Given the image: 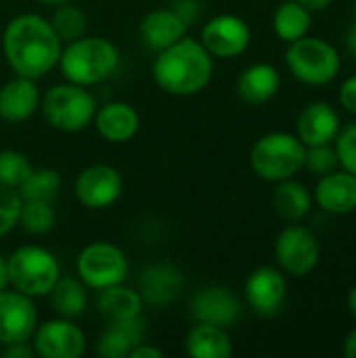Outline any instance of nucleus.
Returning <instances> with one entry per match:
<instances>
[{
    "instance_id": "nucleus-12",
    "label": "nucleus",
    "mask_w": 356,
    "mask_h": 358,
    "mask_svg": "<svg viewBox=\"0 0 356 358\" xmlns=\"http://www.w3.org/2000/svg\"><path fill=\"white\" fill-rule=\"evenodd\" d=\"M38 327V310L34 298L13 289L0 292V346L31 340Z\"/></svg>"
},
{
    "instance_id": "nucleus-37",
    "label": "nucleus",
    "mask_w": 356,
    "mask_h": 358,
    "mask_svg": "<svg viewBox=\"0 0 356 358\" xmlns=\"http://www.w3.org/2000/svg\"><path fill=\"white\" fill-rule=\"evenodd\" d=\"M162 357H164V352H162L159 348H155V346H151V344H145V342L136 344V346L130 350V355H128V358H162Z\"/></svg>"
},
{
    "instance_id": "nucleus-31",
    "label": "nucleus",
    "mask_w": 356,
    "mask_h": 358,
    "mask_svg": "<svg viewBox=\"0 0 356 358\" xmlns=\"http://www.w3.org/2000/svg\"><path fill=\"white\" fill-rule=\"evenodd\" d=\"M57 216L52 201H23L21 214H19V224L23 227L25 233L29 235H46L55 229Z\"/></svg>"
},
{
    "instance_id": "nucleus-7",
    "label": "nucleus",
    "mask_w": 356,
    "mask_h": 358,
    "mask_svg": "<svg viewBox=\"0 0 356 358\" xmlns=\"http://www.w3.org/2000/svg\"><path fill=\"white\" fill-rule=\"evenodd\" d=\"M285 63L294 78L311 86H323L332 82L342 65L338 50L329 42L313 36H302L290 42Z\"/></svg>"
},
{
    "instance_id": "nucleus-25",
    "label": "nucleus",
    "mask_w": 356,
    "mask_h": 358,
    "mask_svg": "<svg viewBox=\"0 0 356 358\" xmlns=\"http://www.w3.org/2000/svg\"><path fill=\"white\" fill-rule=\"evenodd\" d=\"M97 308H99V315L107 319V323L124 321V319H132V317L141 315L143 298L138 292L124 287V283H120V285H111V287L101 289L99 300H97Z\"/></svg>"
},
{
    "instance_id": "nucleus-14",
    "label": "nucleus",
    "mask_w": 356,
    "mask_h": 358,
    "mask_svg": "<svg viewBox=\"0 0 356 358\" xmlns=\"http://www.w3.org/2000/svg\"><path fill=\"white\" fill-rule=\"evenodd\" d=\"M287 298V281L281 271L273 266L256 268L245 281V300L248 306L262 319L275 317Z\"/></svg>"
},
{
    "instance_id": "nucleus-19",
    "label": "nucleus",
    "mask_w": 356,
    "mask_h": 358,
    "mask_svg": "<svg viewBox=\"0 0 356 358\" xmlns=\"http://www.w3.org/2000/svg\"><path fill=\"white\" fill-rule=\"evenodd\" d=\"M298 138L306 145H327L340 132V117L329 103H311L298 115Z\"/></svg>"
},
{
    "instance_id": "nucleus-29",
    "label": "nucleus",
    "mask_w": 356,
    "mask_h": 358,
    "mask_svg": "<svg viewBox=\"0 0 356 358\" xmlns=\"http://www.w3.org/2000/svg\"><path fill=\"white\" fill-rule=\"evenodd\" d=\"M23 201H52L61 191V174L52 168H38L17 189Z\"/></svg>"
},
{
    "instance_id": "nucleus-27",
    "label": "nucleus",
    "mask_w": 356,
    "mask_h": 358,
    "mask_svg": "<svg viewBox=\"0 0 356 358\" xmlns=\"http://www.w3.org/2000/svg\"><path fill=\"white\" fill-rule=\"evenodd\" d=\"M48 296L57 317L73 321L86 313V304H88L86 285L76 277H59V281L55 283Z\"/></svg>"
},
{
    "instance_id": "nucleus-41",
    "label": "nucleus",
    "mask_w": 356,
    "mask_h": 358,
    "mask_svg": "<svg viewBox=\"0 0 356 358\" xmlns=\"http://www.w3.org/2000/svg\"><path fill=\"white\" fill-rule=\"evenodd\" d=\"M8 287V266H6V258L0 254V292Z\"/></svg>"
},
{
    "instance_id": "nucleus-45",
    "label": "nucleus",
    "mask_w": 356,
    "mask_h": 358,
    "mask_svg": "<svg viewBox=\"0 0 356 358\" xmlns=\"http://www.w3.org/2000/svg\"><path fill=\"white\" fill-rule=\"evenodd\" d=\"M355 19H356V4H355Z\"/></svg>"
},
{
    "instance_id": "nucleus-26",
    "label": "nucleus",
    "mask_w": 356,
    "mask_h": 358,
    "mask_svg": "<svg viewBox=\"0 0 356 358\" xmlns=\"http://www.w3.org/2000/svg\"><path fill=\"white\" fill-rule=\"evenodd\" d=\"M273 206L281 218H285L290 222H298L311 212L313 195L302 182L287 178V180L277 182V187L273 191Z\"/></svg>"
},
{
    "instance_id": "nucleus-32",
    "label": "nucleus",
    "mask_w": 356,
    "mask_h": 358,
    "mask_svg": "<svg viewBox=\"0 0 356 358\" xmlns=\"http://www.w3.org/2000/svg\"><path fill=\"white\" fill-rule=\"evenodd\" d=\"M31 164L29 159L15 149H2L0 151V185L2 187H10V189H19L25 178L31 174Z\"/></svg>"
},
{
    "instance_id": "nucleus-9",
    "label": "nucleus",
    "mask_w": 356,
    "mask_h": 358,
    "mask_svg": "<svg viewBox=\"0 0 356 358\" xmlns=\"http://www.w3.org/2000/svg\"><path fill=\"white\" fill-rule=\"evenodd\" d=\"M275 258L281 271L302 279L317 268L321 258V248L311 229L292 224L279 233L275 241Z\"/></svg>"
},
{
    "instance_id": "nucleus-8",
    "label": "nucleus",
    "mask_w": 356,
    "mask_h": 358,
    "mask_svg": "<svg viewBox=\"0 0 356 358\" xmlns=\"http://www.w3.org/2000/svg\"><path fill=\"white\" fill-rule=\"evenodd\" d=\"M78 279L90 289H105L120 285L128 277V258L126 254L107 241H94L86 245L76 260Z\"/></svg>"
},
{
    "instance_id": "nucleus-39",
    "label": "nucleus",
    "mask_w": 356,
    "mask_h": 358,
    "mask_svg": "<svg viewBox=\"0 0 356 358\" xmlns=\"http://www.w3.org/2000/svg\"><path fill=\"white\" fill-rule=\"evenodd\" d=\"M302 6H306L311 13H317V10H325L334 0H298Z\"/></svg>"
},
{
    "instance_id": "nucleus-13",
    "label": "nucleus",
    "mask_w": 356,
    "mask_h": 358,
    "mask_svg": "<svg viewBox=\"0 0 356 358\" xmlns=\"http://www.w3.org/2000/svg\"><path fill=\"white\" fill-rule=\"evenodd\" d=\"M34 352L42 358H80L86 350L84 331L71 319H50L36 327Z\"/></svg>"
},
{
    "instance_id": "nucleus-36",
    "label": "nucleus",
    "mask_w": 356,
    "mask_h": 358,
    "mask_svg": "<svg viewBox=\"0 0 356 358\" xmlns=\"http://www.w3.org/2000/svg\"><path fill=\"white\" fill-rule=\"evenodd\" d=\"M340 103L346 111L356 115V76H350L340 88Z\"/></svg>"
},
{
    "instance_id": "nucleus-1",
    "label": "nucleus",
    "mask_w": 356,
    "mask_h": 358,
    "mask_svg": "<svg viewBox=\"0 0 356 358\" xmlns=\"http://www.w3.org/2000/svg\"><path fill=\"white\" fill-rule=\"evenodd\" d=\"M61 40L48 19L23 13L13 17L2 34V50L6 63L17 76L40 80L61 57Z\"/></svg>"
},
{
    "instance_id": "nucleus-28",
    "label": "nucleus",
    "mask_w": 356,
    "mask_h": 358,
    "mask_svg": "<svg viewBox=\"0 0 356 358\" xmlns=\"http://www.w3.org/2000/svg\"><path fill=\"white\" fill-rule=\"evenodd\" d=\"M273 29L285 42L306 36L311 29V10L298 0H285L273 15Z\"/></svg>"
},
{
    "instance_id": "nucleus-15",
    "label": "nucleus",
    "mask_w": 356,
    "mask_h": 358,
    "mask_svg": "<svg viewBox=\"0 0 356 358\" xmlns=\"http://www.w3.org/2000/svg\"><path fill=\"white\" fill-rule=\"evenodd\" d=\"M241 315L237 296L222 285H210L199 289L191 300V317L197 323H210L218 327H233Z\"/></svg>"
},
{
    "instance_id": "nucleus-34",
    "label": "nucleus",
    "mask_w": 356,
    "mask_h": 358,
    "mask_svg": "<svg viewBox=\"0 0 356 358\" xmlns=\"http://www.w3.org/2000/svg\"><path fill=\"white\" fill-rule=\"evenodd\" d=\"M340 166L338 162V153H336V147H329L327 145H313V147H306V153H304V168L317 176H325L329 172H334L336 168Z\"/></svg>"
},
{
    "instance_id": "nucleus-3",
    "label": "nucleus",
    "mask_w": 356,
    "mask_h": 358,
    "mask_svg": "<svg viewBox=\"0 0 356 358\" xmlns=\"http://www.w3.org/2000/svg\"><path fill=\"white\" fill-rule=\"evenodd\" d=\"M120 63L118 46L101 36H82L61 48L59 67L67 82L78 86H94L107 80Z\"/></svg>"
},
{
    "instance_id": "nucleus-16",
    "label": "nucleus",
    "mask_w": 356,
    "mask_h": 358,
    "mask_svg": "<svg viewBox=\"0 0 356 358\" xmlns=\"http://www.w3.org/2000/svg\"><path fill=\"white\" fill-rule=\"evenodd\" d=\"M185 289V275L174 264H151L141 273L138 279V294L143 302L164 308L180 298Z\"/></svg>"
},
{
    "instance_id": "nucleus-24",
    "label": "nucleus",
    "mask_w": 356,
    "mask_h": 358,
    "mask_svg": "<svg viewBox=\"0 0 356 358\" xmlns=\"http://www.w3.org/2000/svg\"><path fill=\"white\" fill-rule=\"evenodd\" d=\"M185 350L193 358H229L233 355V342L225 327L197 323L185 338Z\"/></svg>"
},
{
    "instance_id": "nucleus-22",
    "label": "nucleus",
    "mask_w": 356,
    "mask_h": 358,
    "mask_svg": "<svg viewBox=\"0 0 356 358\" xmlns=\"http://www.w3.org/2000/svg\"><path fill=\"white\" fill-rule=\"evenodd\" d=\"M145 340V321L138 317L111 321L97 340V355L103 358H128L130 350Z\"/></svg>"
},
{
    "instance_id": "nucleus-4",
    "label": "nucleus",
    "mask_w": 356,
    "mask_h": 358,
    "mask_svg": "<svg viewBox=\"0 0 356 358\" xmlns=\"http://www.w3.org/2000/svg\"><path fill=\"white\" fill-rule=\"evenodd\" d=\"M306 145L290 132H271L256 141L250 151L252 170L269 182L294 178L304 168Z\"/></svg>"
},
{
    "instance_id": "nucleus-18",
    "label": "nucleus",
    "mask_w": 356,
    "mask_h": 358,
    "mask_svg": "<svg viewBox=\"0 0 356 358\" xmlns=\"http://www.w3.org/2000/svg\"><path fill=\"white\" fill-rule=\"evenodd\" d=\"M315 201L321 210L336 216L356 210V176L346 170H334L321 176L315 187Z\"/></svg>"
},
{
    "instance_id": "nucleus-33",
    "label": "nucleus",
    "mask_w": 356,
    "mask_h": 358,
    "mask_svg": "<svg viewBox=\"0 0 356 358\" xmlns=\"http://www.w3.org/2000/svg\"><path fill=\"white\" fill-rule=\"evenodd\" d=\"M21 206H23V199L19 191L0 185V239L6 237L19 224Z\"/></svg>"
},
{
    "instance_id": "nucleus-35",
    "label": "nucleus",
    "mask_w": 356,
    "mask_h": 358,
    "mask_svg": "<svg viewBox=\"0 0 356 358\" xmlns=\"http://www.w3.org/2000/svg\"><path fill=\"white\" fill-rule=\"evenodd\" d=\"M336 153L340 166L356 176V122L348 124L336 141Z\"/></svg>"
},
{
    "instance_id": "nucleus-40",
    "label": "nucleus",
    "mask_w": 356,
    "mask_h": 358,
    "mask_svg": "<svg viewBox=\"0 0 356 358\" xmlns=\"http://www.w3.org/2000/svg\"><path fill=\"white\" fill-rule=\"evenodd\" d=\"M344 355L348 358H356V329H353L344 340Z\"/></svg>"
},
{
    "instance_id": "nucleus-23",
    "label": "nucleus",
    "mask_w": 356,
    "mask_h": 358,
    "mask_svg": "<svg viewBox=\"0 0 356 358\" xmlns=\"http://www.w3.org/2000/svg\"><path fill=\"white\" fill-rule=\"evenodd\" d=\"M281 86L279 71L269 63H254L245 67L235 84V90L243 103L250 105H262L269 103Z\"/></svg>"
},
{
    "instance_id": "nucleus-20",
    "label": "nucleus",
    "mask_w": 356,
    "mask_h": 358,
    "mask_svg": "<svg viewBox=\"0 0 356 358\" xmlns=\"http://www.w3.org/2000/svg\"><path fill=\"white\" fill-rule=\"evenodd\" d=\"M189 21L172 8H157L143 17L141 21V36L143 42L153 50H164L170 44L178 42L187 36Z\"/></svg>"
},
{
    "instance_id": "nucleus-11",
    "label": "nucleus",
    "mask_w": 356,
    "mask_h": 358,
    "mask_svg": "<svg viewBox=\"0 0 356 358\" xmlns=\"http://www.w3.org/2000/svg\"><path fill=\"white\" fill-rule=\"evenodd\" d=\"M252 40L250 25L237 15H216L201 27V44L212 57L235 59L248 50Z\"/></svg>"
},
{
    "instance_id": "nucleus-21",
    "label": "nucleus",
    "mask_w": 356,
    "mask_h": 358,
    "mask_svg": "<svg viewBox=\"0 0 356 358\" xmlns=\"http://www.w3.org/2000/svg\"><path fill=\"white\" fill-rule=\"evenodd\" d=\"M97 132L109 143H128L141 128V117L130 103L111 101L94 113Z\"/></svg>"
},
{
    "instance_id": "nucleus-2",
    "label": "nucleus",
    "mask_w": 356,
    "mask_h": 358,
    "mask_svg": "<svg viewBox=\"0 0 356 358\" xmlns=\"http://www.w3.org/2000/svg\"><path fill=\"white\" fill-rule=\"evenodd\" d=\"M214 57L199 40L180 38L168 48L159 50L153 61L155 84L174 96H191L201 92L214 73Z\"/></svg>"
},
{
    "instance_id": "nucleus-17",
    "label": "nucleus",
    "mask_w": 356,
    "mask_h": 358,
    "mask_svg": "<svg viewBox=\"0 0 356 358\" xmlns=\"http://www.w3.org/2000/svg\"><path fill=\"white\" fill-rule=\"evenodd\" d=\"M40 88L36 80L17 76L0 86V120L19 124L29 120L40 107Z\"/></svg>"
},
{
    "instance_id": "nucleus-10",
    "label": "nucleus",
    "mask_w": 356,
    "mask_h": 358,
    "mask_svg": "<svg viewBox=\"0 0 356 358\" xmlns=\"http://www.w3.org/2000/svg\"><path fill=\"white\" fill-rule=\"evenodd\" d=\"M73 191L84 208L105 210L122 197L124 178L118 168L107 164H94L78 174Z\"/></svg>"
},
{
    "instance_id": "nucleus-43",
    "label": "nucleus",
    "mask_w": 356,
    "mask_h": 358,
    "mask_svg": "<svg viewBox=\"0 0 356 358\" xmlns=\"http://www.w3.org/2000/svg\"><path fill=\"white\" fill-rule=\"evenodd\" d=\"M348 310H350V315L356 319V285L350 289V294H348Z\"/></svg>"
},
{
    "instance_id": "nucleus-30",
    "label": "nucleus",
    "mask_w": 356,
    "mask_h": 358,
    "mask_svg": "<svg viewBox=\"0 0 356 358\" xmlns=\"http://www.w3.org/2000/svg\"><path fill=\"white\" fill-rule=\"evenodd\" d=\"M48 21L61 42H71L86 34V15L71 2L59 4Z\"/></svg>"
},
{
    "instance_id": "nucleus-5",
    "label": "nucleus",
    "mask_w": 356,
    "mask_h": 358,
    "mask_svg": "<svg viewBox=\"0 0 356 358\" xmlns=\"http://www.w3.org/2000/svg\"><path fill=\"white\" fill-rule=\"evenodd\" d=\"M8 285L29 296L44 298L61 277V266L55 254L40 245H21L8 258Z\"/></svg>"
},
{
    "instance_id": "nucleus-44",
    "label": "nucleus",
    "mask_w": 356,
    "mask_h": 358,
    "mask_svg": "<svg viewBox=\"0 0 356 358\" xmlns=\"http://www.w3.org/2000/svg\"><path fill=\"white\" fill-rule=\"evenodd\" d=\"M42 4L46 6H59V4H65V2H71V0H40Z\"/></svg>"
},
{
    "instance_id": "nucleus-6",
    "label": "nucleus",
    "mask_w": 356,
    "mask_h": 358,
    "mask_svg": "<svg viewBox=\"0 0 356 358\" xmlns=\"http://www.w3.org/2000/svg\"><path fill=\"white\" fill-rule=\"evenodd\" d=\"M40 109L44 120L55 130L80 132L94 120L99 105L94 96L86 90V86L65 82L44 92V96L40 99Z\"/></svg>"
},
{
    "instance_id": "nucleus-38",
    "label": "nucleus",
    "mask_w": 356,
    "mask_h": 358,
    "mask_svg": "<svg viewBox=\"0 0 356 358\" xmlns=\"http://www.w3.org/2000/svg\"><path fill=\"white\" fill-rule=\"evenodd\" d=\"M2 355L8 358H29L34 355V348L27 346V342H21V344H8L4 346Z\"/></svg>"
},
{
    "instance_id": "nucleus-42",
    "label": "nucleus",
    "mask_w": 356,
    "mask_h": 358,
    "mask_svg": "<svg viewBox=\"0 0 356 358\" xmlns=\"http://www.w3.org/2000/svg\"><path fill=\"white\" fill-rule=\"evenodd\" d=\"M346 44H348V48H350V52L356 57V19L355 23L350 25V29H348V36H346Z\"/></svg>"
}]
</instances>
